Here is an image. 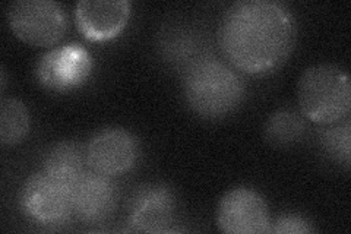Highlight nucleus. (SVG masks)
<instances>
[{
	"label": "nucleus",
	"instance_id": "f257e3e1",
	"mask_svg": "<svg viewBox=\"0 0 351 234\" xmlns=\"http://www.w3.org/2000/svg\"><path fill=\"white\" fill-rule=\"evenodd\" d=\"M295 38L290 10L272 0H241L219 22L218 44L228 62L247 75L276 72L287 60Z\"/></svg>",
	"mask_w": 351,
	"mask_h": 234
},
{
	"label": "nucleus",
	"instance_id": "f03ea898",
	"mask_svg": "<svg viewBox=\"0 0 351 234\" xmlns=\"http://www.w3.org/2000/svg\"><path fill=\"white\" fill-rule=\"evenodd\" d=\"M183 93L195 113L215 119L230 115L240 106L245 98V84L224 62L202 58L186 69Z\"/></svg>",
	"mask_w": 351,
	"mask_h": 234
},
{
	"label": "nucleus",
	"instance_id": "7ed1b4c3",
	"mask_svg": "<svg viewBox=\"0 0 351 234\" xmlns=\"http://www.w3.org/2000/svg\"><path fill=\"white\" fill-rule=\"evenodd\" d=\"M298 100L302 115L315 124H338L351 110L350 76L337 65L311 66L299 80Z\"/></svg>",
	"mask_w": 351,
	"mask_h": 234
},
{
	"label": "nucleus",
	"instance_id": "20e7f679",
	"mask_svg": "<svg viewBox=\"0 0 351 234\" xmlns=\"http://www.w3.org/2000/svg\"><path fill=\"white\" fill-rule=\"evenodd\" d=\"M6 19L19 40L37 47L56 44L68 28L63 6L53 0H18L9 5Z\"/></svg>",
	"mask_w": 351,
	"mask_h": 234
},
{
	"label": "nucleus",
	"instance_id": "39448f33",
	"mask_svg": "<svg viewBox=\"0 0 351 234\" xmlns=\"http://www.w3.org/2000/svg\"><path fill=\"white\" fill-rule=\"evenodd\" d=\"M19 207L37 224L58 227L73 215L72 191L46 173L38 172L22 185Z\"/></svg>",
	"mask_w": 351,
	"mask_h": 234
},
{
	"label": "nucleus",
	"instance_id": "423d86ee",
	"mask_svg": "<svg viewBox=\"0 0 351 234\" xmlns=\"http://www.w3.org/2000/svg\"><path fill=\"white\" fill-rule=\"evenodd\" d=\"M217 226L227 234L268 233L271 218L265 199L254 189H232L219 199Z\"/></svg>",
	"mask_w": 351,
	"mask_h": 234
},
{
	"label": "nucleus",
	"instance_id": "0eeeda50",
	"mask_svg": "<svg viewBox=\"0 0 351 234\" xmlns=\"http://www.w3.org/2000/svg\"><path fill=\"white\" fill-rule=\"evenodd\" d=\"M91 71V54L81 44H64L43 56L37 65V78L49 90L66 93L81 86Z\"/></svg>",
	"mask_w": 351,
	"mask_h": 234
},
{
	"label": "nucleus",
	"instance_id": "6e6552de",
	"mask_svg": "<svg viewBox=\"0 0 351 234\" xmlns=\"http://www.w3.org/2000/svg\"><path fill=\"white\" fill-rule=\"evenodd\" d=\"M138 154L136 138L122 128L97 132L85 151L90 169L106 176H117L130 170L138 160Z\"/></svg>",
	"mask_w": 351,
	"mask_h": 234
},
{
	"label": "nucleus",
	"instance_id": "1a4fd4ad",
	"mask_svg": "<svg viewBox=\"0 0 351 234\" xmlns=\"http://www.w3.org/2000/svg\"><path fill=\"white\" fill-rule=\"evenodd\" d=\"M174 218V198L162 185L139 186L129 207L128 224L132 231H169Z\"/></svg>",
	"mask_w": 351,
	"mask_h": 234
},
{
	"label": "nucleus",
	"instance_id": "9d476101",
	"mask_svg": "<svg viewBox=\"0 0 351 234\" xmlns=\"http://www.w3.org/2000/svg\"><path fill=\"white\" fill-rule=\"evenodd\" d=\"M130 8L128 0H81L76 3L75 21L88 40L104 41L125 28Z\"/></svg>",
	"mask_w": 351,
	"mask_h": 234
},
{
	"label": "nucleus",
	"instance_id": "9b49d317",
	"mask_svg": "<svg viewBox=\"0 0 351 234\" xmlns=\"http://www.w3.org/2000/svg\"><path fill=\"white\" fill-rule=\"evenodd\" d=\"M117 191L110 176L86 172L72 191L73 215L85 224H98L113 214Z\"/></svg>",
	"mask_w": 351,
	"mask_h": 234
},
{
	"label": "nucleus",
	"instance_id": "f8f14e48",
	"mask_svg": "<svg viewBox=\"0 0 351 234\" xmlns=\"http://www.w3.org/2000/svg\"><path fill=\"white\" fill-rule=\"evenodd\" d=\"M86 155L75 142L56 143L46 154L41 172L71 191L86 173Z\"/></svg>",
	"mask_w": 351,
	"mask_h": 234
},
{
	"label": "nucleus",
	"instance_id": "ddd939ff",
	"mask_svg": "<svg viewBox=\"0 0 351 234\" xmlns=\"http://www.w3.org/2000/svg\"><path fill=\"white\" fill-rule=\"evenodd\" d=\"M29 130L27 106L16 98H3L0 103V141L3 145H16Z\"/></svg>",
	"mask_w": 351,
	"mask_h": 234
},
{
	"label": "nucleus",
	"instance_id": "4468645a",
	"mask_svg": "<svg viewBox=\"0 0 351 234\" xmlns=\"http://www.w3.org/2000/svg\"><path fill=\"white\" fill-rule=\"evenodd\" d=\"M306 130L303 117L291 110H278L271 115L265 125V137L269 143L285 147L298 142Z\"/></svg>",
	"mask_w": 351,
	"mask_h": 234
},
{
	"label": "nucleus",
	"instance_id": "2eb2a0df",
	"mask_svg": "<svg viewBox=\"0 0 351 234\" xmlns=\"http://www.w3.org/2000/svg\"><path fill=\"white\" fill-rule=\"evenodd\" d=\"M321 145L324 151L332 160L350 167V147H351V124L344 119L332 128H326L321 132Z\"/></svg>",
	"mask_w": 351,
	"mask_h": 234
},
{
	"label": "nucleus",
	"instance_id": "dca6fc26",
	"mask_svg": "<svg viewBox=\"0 0 351 234\" xmlns=\"http://www.w3.org/2000/svg\"><path fill=\"white\" fill-rule=\"evenodd\" d=\"M315 227L309 220L299 214H284L269 226L268 233L276 234H306L313 233Z\"/></svg>",
	"mask_w": 351,
	"mask_h": 234
},
{
	"label": "nucleus",
	"instance_id": "f3484780",
	"mask_svg": "<svg viewBox=\"0 0 351 234\" xmlns=\"http://www.w3.org/2000/svg\"><path fill=\"white\" fill-rule=\"evenodd\" d=\"M5 84H6V76H5V71H2V90L5 88Z\"/></svg>",
	"mask_w": 351,
	"mask_h": 234
}]
</instances>
